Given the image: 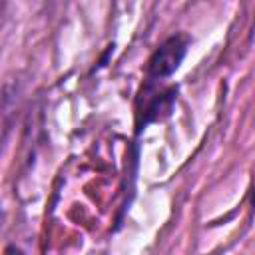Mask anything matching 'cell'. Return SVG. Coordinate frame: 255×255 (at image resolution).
Wrapping results in <instances>:
<instances>
[{"instance_id": "cell-2", "label": "cell", "mask_w": 255, "mask_h": 255, "mask_svg": "<svg viewBox=\"0 0 255 255\" xmlns=\"http://www.w3.org/2000/svg\"><path fill=\"white\" fill-rule=\"evenodd\" d=\"M175 98H177V90L175 88H167L161 94H155L149 100V104L145 106V110H143V126H147L151 122H157L163 116H167L171 112L173 104H175Z\"/></svg>"}, {"instance_id": "cell-1", "label": "cell", "mask_w": 255, "mask_h": 255, "mask_svg": "<svg viewBox=\"0 0 255 255\" xmlns=\"http://www.w3.org/2000/svg\"><path fill=\"white\" fill-rule=\"evenodd\" d=\"M189 48V38L185 34H173L167 40H163L155 52L149 56L145 64V76L149 82L169 78L183 62Z\"/></svg>"}, {"instance_id": "cell-3", "label": "cell", "mask_w": 255, "mask_h": 255, "mask_svg": "<svg viewBox=\"0 0 255 255\" xmlns=\"http://www.w3.org/2000/svg\"><path fill=\"white\" fill-rule=\"evenodd\" d=\"M251 205L255 207V185H253V197H251Z\"/></svg>"}]
</instances>
